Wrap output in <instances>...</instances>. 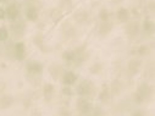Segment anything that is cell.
<instances>
[{
    "mask_svg": "<svg viewBox=\"0 0 155 116\" xmlns=\"http://www.w3.org/2000/svg\"><path fill=\"white\" fill-rule=\"evenodd\" d=\"M42 94H43V98L47 103H50L55 95V87L54 85L51 83H45L42 88Z\"/></svg>",
    "mask_w": 155,
    "mask_h": 116,
    "instance_id": "cell-16",
    "label": "cell"
},
{
    "mask_svg": "<svg viewBox=\"0 0 155 116\" xmlns=\"http://www.w3.org/2000/svg\"><path fill=\"white\" fill-rule=\"evenodd\" d=\"M140 29L145 33V34H151L155 29V25H154V21L150 20V18H145L143 21V23L140 25Z\"/></svg>",
    "mask_w": 155,
    "mask_h": 116,
    "instance_id": "cell-21",
    "label": "cell"
},
{
    "mask_svg": "<svg viewBox=\"0 0 155 116\" xmlns=\"http://www.w3.org/2000/svg\"><path fill=\"white\" fill-rule=\"evenodd\" d=\"M99 20L100 21H112L111 20V12L107 10V9H101V10H99Z\"/></svg>",
    "mask_w": 155,
    "mask_h": 116,
    "instance_id": "cell-29",
    "label": "cell"
},
{
    "mask_svg": "<svg viewBox=\"0 0 155 116\" xmlns=\"http://www.w3.org/2000/svg\"><path fill=\"white\" fill-rule=\"evenodd\" d=\"M153 97V86L149 83H142L138 86L136 93H134V101L137 104H142L144 101H148Z\"/></svg>",
    "mask_w": 155,
    "mask_h": 116,
    "instance_id": "cell-4",
    "label": "cell"
},
{
    "mask_svg": "<svg viewBox=\"0 0 155 116\" xmlns=\"http://www.w3.org/2000/svg\"><path fill=\"white\" fill-rule=\"evenodd\" d=\"M21 10H22V4L16 2V0H11L10 3L6 4V8H5V16L6 18L11 22V21H15L17 18H20L21 16Z\"/></svg>",
    "mask_w": 155,
    "mask_h": 116,
    "instance_id": "cell-5",
    "label": "cell"
},
{
    "mask_svg": "<svg viewBox=\"0 0 155 116\" xmlns=\"http://www.w3.org/2000/svg\"><path fill=\"white\" fill-rule=\"evenodd\" d=\"M74 93L78 95V97H83V98L91 99L92 97L95 95L97 87H95V85L92 81H89V80H82L78 85H77V87L74 89Z\"/></svg>",
    "mask_w": 155,
    "mask_h": 116,
    "instance_id": "cell-3",
    "label": "cell"
},
{
    "mask_svg": "<svg viewBox=\"0 0 155 116\" xmlns=\"http://www.w3.org/2000/svg\"><path fill=\"white\" fill-rule=\"evenodd\" d=\"M23 5H25L26 21L37 22V20L39 18V5H33V4H23Z\"/></svg>",
    "mask_w": 155,
    "mask_h": 116,
    "instance_id": "cell-7",
    "label": "cell"
},
{
    "mask_svg": "<svg viewBox=\"0 0 155 116\" xmlns=\"http://www.w3.org/2000/svg\"><path fill=\"white\" fill-rule=\"evenodd\" d=\"M77 81H78V76H77L72 70H65L62 76H61V83L64 86H73Z\"/></svg>",
    "mask_w": 155,
    "mask_h": 116,
    "instance_id": "cell-13",
    "label": "cell"
},
{
    "mask_svg": "<svg viewBox=\"0 0 155 116\" xmlns=\"http://www.w3.org/2000/svg\"><path fill=\"white\" fill-rule=\"evenodd\" d=\"M131 116H145V114H144L143 110H139V109H138V110H134Z\"/></svg>",
    "mask_w": 155,
    "mask_h": 116,
    "instance_id": "cell-34",
    "label": "cell"
},
{
    "mask_svg": "<svg viewBox=\"0 0 155 116\" xmlns=\"http://www.w3.org/2000/svg\"><path fill=\"white\" fill-rule=\"evenodd\" d=\"M26 68V77L27 81L32 86H38L42 81L43 75V64L37 60H28L25 65Z\"/></svg>",
    "mask_w": 155,
    "mask_h": 116,
    "instance_id": "cell-1",
    "label": "cell"
},
{
    "mask_svg": "<svg viewBox=\"0 0 155 116\" xmlns=\"http://www.w3.org/2000/svg\"><path fill=\"white\" fill-rule=\"evenodd\" d=\"M8 28H9V32L11 34V38L17 42L21 39V38H23V35L27 32V21L20 17L15 21H11Z\"/></svg>",
    "mask_w": 155,
    "mask_h": 116,
    "instance_id": "cell-2",
    "label": "cell"
},
{
    "mask_svg": "<svg viewBox=\"0 0 155 116\" xmlns=\"http://www.w3.org/2000/svg\"><path fill=\"white\" fill-rule=\"evenodd\" d=\"M150 51H151V48L148 44H142L136 50V54H137L138 58H145V56H148L150 54Z\"/></svg>",
    "mask_w": 155,
    "mask_h": 116,
    "instance_id": "cell-24",
    "label": "cell"
},
{
    "mask_svg": "<svg viewBox=\"0 0 155 116\" xmlns=\"http://www.w3.org/2000/svg\"><path fill=\"white\" fill-rule=\"evenodd\" d=\"M10 2H11V0H0V5H2V4H8Z\"/></svg>",
    "mask_w": 155,
    "mask_h": 116,
    "instance_id": "cell-37",
    "label": "cell"
},
{
    "mask_svg": "<svg viewBox=\"0 0 155 116\" xmlns=\"http://www.w3.org/2000/svg\"><path fill=\"white\" fill-rule=\"evenodd\" d=\"M14 59L18 60V61H23L27 58V47L22 41H17L14 43Z\"/></svg>",
    "mask_w": 155,
    "mask_h": 116,
    "instance_id": "cell-10",
    "label": "cell"
},
{
    "mask_svg": "<svg viewBox=\"0 0 155 116\" xmlns=\"http://www.w3.org/2000/svg\"><path fill=\"white\" fill-rule=\"evenodd\" d=\"M145 76L148 77V80H153V77H154V67H153V64L150 67H147L145 70Z\"/></svg>",
    "mask_w": 155,
    "mask_h": 116,
    "instance_id": "cell-30",
    "label": "cell"
},
{
    "mask_svg": "<svg viewBox=\"0 0 155 116\" xmlns=\"http://www.w3.org/2000/svg\"><path fill=\"white\" fill-rule=\"evenodd\" d=\"M33 44L39 49L42 53H49L51 49L50 47L47 44V39H45V37L43 33H37L34 37H33Z\"/></svg>",
    "mask_w": 155,
    "mask_h": 116,
    "instance_id": "cell-11",
    "label": "cell"
},
{
    "mask_svg": "<svg viewBox=\"0 0 155 116\" xmlns=\"http://www.w3.org/2000/svg\"><path fill=\"white\" fill-rule=\"evenodd\" d=\"M111 92H110V88L107 87V86H104L101 89H100V92H99V94H98V99L101 101V103H109V100L111 99Z\"/></svg>",
    "mask_w": 155,
    "mask_h": 116,
    "instance_id": "cell-22",
    "label": "cell"
},
{
    "mask_svg": "<svg viewBox=\"0 0 155 116\" xmlns=\"http://www.w3.org/2000/svg\"><path fill=\"white\" fill-rule=\"evenodd\" d=\"M76 109L81 115H89L93 111V104L88 98L80 97L76 100Z\"/></svg>",
    "mask_w": 155,
    "mask_h": 116,
    "instance_id": "cell-6",
    "label": "cell"
},
{
    "mask_svg": "<svg viewBox=\"0 0 155 116\" xmlns=\"http://www.w3.org/2000/svg\"><path fill=\"white\" fill-rule=\"evenodd\" d=\"M5 87H6V85H5L4 82H2V83H0V95H2V93L5 91Z\"/></svg>",
    "mask_w": 155,
    "mask_h": 116,
    "instance_id": "cell-36",
    "label": "cell"
},
{
    "mask_svg": "<svg viewBox=\"0 0 155 116\" xmlns=\"http://www.w3.org/2000/svg\"><path fill=\"white\" fill-rule=\"evenodd\" d=\"M155 9L154 6V0H148V3H147V10H149L150 12H153Z\"/></svg>",
    "mask_w": 155,
    "mask_h": 116,
    "instance_id": "cell-32",
    "label": "cell"
},
{
    "mask_svg": "<svg viewBox=\"0 0 155 116\" xmlns=\"http://www.w3.org/2000/svg\"><path fill=\"white\" fill-rule=\"evenodd\" d=\"M10 37V32H9V28L6 26H2L0 27V42H8Z\"/></svg>",
    "mask_w": 155,
    "mask_h": 116,
    "instance_id": "cell-28",
    "label": "cell"
},
{
    "mask_svg": "<svg viewBox=\"0 0 155 116\" xmlns=\"http://www.w3.org/2000/svg\"><path fill=\"white\" fill-rule=\"evenodd\" d=\"M61 92H62V94L66 95V97H71V95L73 94V92H72V89H71L70 86H64L62 89H61Z\"/></svg>",
    "mask_w": 155,
    "mask_h": 116,
    "instance_id": "cell-31",
    "label": "cell"
},
{
    "mask_svg": "<svg viewBox=\"0 0 155 116\" xmlns=\"http://www.w3.org/2000/svg\"><path fill=\"white\" fill-rule=\"evenodd\" d=\"M142 65H143V61L140 58H132L128 62H127V66H126V72L128 76L133 77L136 75H138V72L140 71L142 68Z\"/></svg>",
    "mask_w": 155,
    "mask_h": 116,
    "instance_id": "cell-9",
    "label": "cell"
},
{
    "mask_svg": "<svg viewBox=\"0 0 155 116\" xmlns=\"http://www.w3.org/2000/svg\"><path fill=\"white\" fill-rule=\"evenodd\" d=\"M73 8V3L72 0H61V2L59 3V9L65 12V11H71Z\"/></svg>",
    "mask_w": 155,
    "mask_h": 116,
    "instance_id": "cell-26",
    "label": "cell"
},
{
    "mask_svg": "<svg viewBox=\"0 0 155 116\" xmlns=\"http://www.w3.org/2000/svg\"><path fill=\"white\" fill-rule=\"evenodd\" d=\"M48 70H49V75L51 76V78L55 80V81L61 78V76H62V73L65 71V68L59 64H51Z\"/></svg>",
    "mask_w": 155,
    "mask_h": 116,
    "instance_id": "cell-17",
    "label": "cell"
},
{
    "mask_svg": "<svg viewBox=\"0 0 155 116\" xmlns=\"http://www.w3.org/2000/svg\"><path fill=\"white\" fill-rule=\"evenodd\" d=\"M64 16H65V14H64L59 8H58V9H53V10L50 11V17H51V20H53L54 23L60 22V21L64 18Z\"/></svg>",
    "mask_w": 155,
    "mask_h": 116,
    "instance_id": "cell-25",
    "label": "cell"
},
{
    "mask_svg": "<svg viewBox=\"0 0 155 116\" xmlns=\"http://www.w3.org/2000/svg\"><path fill=\"white\" fill-rule=\"evenodd\" d=\"M72 20L76 22V23H80V25H84L89 21V14L87 10L84 9H78L73 11L72 14Z\"/></svg>",
    "mask_w": 155,
    "mask_h": 116,
    "instance_id": "cell-14",
    "label": "cell"
},
{
    "mask_svg": "<svg viewBox=\"0 0 155 116\" xmlns=\"http://www.w3.org/2000/svg\"><path fill=\"white\" fill-rule=\"evenodd\" d=\"M15 99L12 95L10 94H2L0 95V110H5L11 108V105L14 104Z\"/></svg>",
    "mask_w": 155,
    "mask_h": 116,
    "instance_id": "cell-19",
    "label": "cell"
},
{
    "mask_svg": "<svg viewBox=\"0 0 155 116\" xmlns=\"http://www.w3.org/2000/svg\"><path fill=\"white\" fill-rule=\"evenodd\" d=\"M101 71H103V64L99 62V61L93 62L89 67V73L91 75H99Z\"/></svg>",
    "mask_w": 155,
    "mask_h": 116,
    "instance_id": "cell-27",
    "label": "cell"
},
{
    "mask_svg": "<svg viewBox=\"0 0 155 116\" xmlns=\"http://www.w3.org/2000/svg\"><path fill=\"white\" fill-rule=\"evenodd\" d=\"M61 58H62V60H64L67 65H73L74 61H76L77 55H76V53H74L73 49H66V50L62 51Z\"/></svg>",
    "mask_w": 155,
    "mask_h": 116,
    "instance_id": "cell-20",
    "label": "cell"
},
{
    "mask_svg": "<svg viewBox=\"0 0 155 116\" xmlns=\"http://www.w3.org/2000/svg\"><path fill=\"white\" fill-rule=\"evenodd\" d=\"M0 53H2V47H0Z\"/></svg>",
    "mask_w": 155,
    "mask_h": 116,
    "instance_id": "cell-38",
    "label": "cell"
},
{
    "mask_svg": "<svg viewBox=\"0 0 155 116\" xmlns=\"http://www.w3.org/2000/svg\"><path fill=\"white\" fill-rule=\"evenodd\" d=\"M125 34L131 38V39H133V38H136L139 32H140V23L136 20H130L127 23H125Z\"/></svg>",
    "mask_w": 155,
    "mask_h": 116,
    "instance_id": "cell-8",
    "label": "cell"
},
{
    "mask_svg": "<svg viewBox=\"0 0 155 116\" xmlns=\"http://www.w3.org/2000/svg\"><path fill=\"white\" fill-rule=\"evenodd\" d=\"M131 11L127 8H119L116 11V18L120 23H127L131 20Z\"/></svg>",
    "mask_w": 155,
    "mask_h": 116,
    "instance_id": "cell-18",
    "label": "cell"
},
{
    "mask_svg": "<svg viewBox=\"0 0 155 116\" xmlns=\"http://www.w3.org/2000/svg\"><path fill=\"white\" fill-rule=\"evenodd\" d=\"M41 0H23V4H33V5H39Z\"/></svg>",
    "mask_w": 155,
    "mask_h": 116,
    "instance_id": "cell-33",
    "label": "cell"
},
{
    "mask_svg": "<svg viewBox=\"0 0 155 116\" xmlns=\"http://www.w3.org/2000/svg\"><path fill=\"white\" fill-rule=\"evenodd\" d=\"M6 16H5V8H3L0 5V20H5Z\"/></svg>",
    "mask_w": 155,
    "mask_h": 116,
    "instance_id": "cell-35",
    "label": "cell"
},
{
    "mask_svg": "<svg viewBox=\"0 0 155 116\" xmlns=\"http://www.w3.org/2000/svg\"><path fill=\"white\" fill-rule=\"evenodd\" d=\"M114 28V22L112 21H100L99 27H98V35L104 38L106 37Z\"/></svg>",
    "mask_w": 155,
    "mask_h": 116,
    "instance_id": "cell-15",
    "label": "cell"
},
{
    "mask_svg": "<svg viewBox=\"0 0 155 116\" xmlns=\"http://www.w3.org/2000/svg\"><path fill=\"white\" fill-rule=\"evenodd\" d=\"M109 88H110L111 95H117V94H120L121 91H122V83H121V81H119V80H115V81H112V83H111V86H110Z\"/></svg>",
    "mask_w": 155,
    "mask_h": 116,
    "instance_id": "cell-23",
    "label": "cell"
},
{
    "mask_svg": "<svg viewBox=\"0 0 155 116\" xmlns=\"http://www.w3.org/2000/svg\"><path fill=\"white\" fill-rule=\"evenodd\" d=\"M60 31H61V34L66 38V39H72V38H74L77 34L76 27L70 21H62V23L60 26Z\"/></svg>",
    "mask_w": 155,
    "mask_h": 116,
    "instance_id": "cell-12",
    "label": "cell"
}]
</instances>
